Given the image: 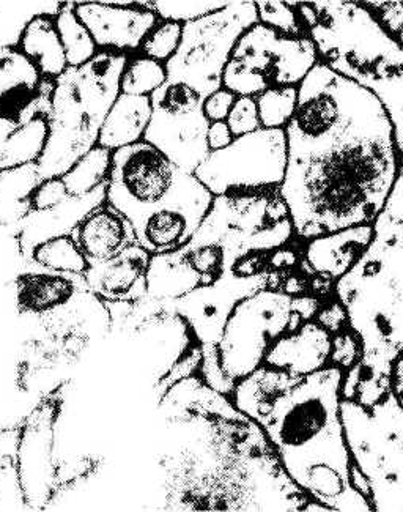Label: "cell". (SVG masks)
<instances>
[{
	"label": "cell",
	"instance_id": "8d00e7d4",
	"mask_svg": "<svg viewBox=\"0 0 403 512\" xmlns=\"http://www.w3.org/2000/svg\"><path fill=\"white\" fill-rule=\"evenodd\" d=\"M182 37L183 24L159 19V23L142 43L139 54L166 65L177 54L178 48L182 45Z\"/></svg>",
	"mask_w": 403,
	"mask_h": 512
},
{
	"label": "cell",
	"instance_id": "ba28073f",
	"mask_svg": "<svg viewBox=\"0 0 403 512\" xmlns=\"http://www.w3.org/2000/svg\"><path fill=\"white\" fill-rule=\"evenodd\" d=\"M317 62L311 37H290L257 23L238 38L222 73V87L237 97L298 87Z\"/></svg>",
	"mask_w": 403,
	"mask_h": 512
},
{
	"label": "cell",
	"instance_id": "4316f807",
	"mask_svg": "<svg viewBox=\"0 0 403 512\" xmlns=\"http://www.w3.org/2000/svg\"><path fill=\"white\" fill-rule=\"evenodd\" d=\"M49 136L48 117L37 116L16 127L0 141V172L37 164Z\"/></svg>",
	"mask_w": 403,
	"mask_h": 512
},
{
	"label": "cell",
	"instance_id": "8fae6325",
	"mask_svg": "<svg viewBox=\"0 0 403 512\" xmlns=\"http://www.w3.org/2000/svg\"><path fill=\"white\" fill-rule=\"evenodd\" d=\"M152 98V120L144 141L167 156L175 166L188 174L207 160L210 149L202 101L196 90L183 82L166 81Z\"/></svg>",
	"mask_w": 403,
	"mask_h": 512
},
{
	"label": "cell",
	"instance_id": "ac0fdd59",
	"mask_svg": "<svg viewBox=\"0 0 403 512\" xmlns=\"http://www.w3.org/2000/svg\"><path fill=\"white\" fill-rule=\"evenodd\" d=\"M108 199V183L100 186L89 196L70 197L67 202L37 212L32 210L24 221L18 224V246L21 259L30 260L35 248L59 237H70L74 229L95 208Z\"/></svg>",
	"mask_w": 403,
	"mask_h": 512
},
{
	"label": "cell",
	"instance_id": "7bdbcfd3",
	"mask_svg": "<svg viewBox=\"0 0 403 512\" xmlns=\"http://www.w3.org/2000/svg\"><path fill=\"white\" fill-rule=\"evenodd\" d=\"M237 98L235 93L224 89V87L211 93L202 101V111H204L205 119L210 123L226 122Z\"/></svg>",
	"mask_w": 403,
	"mask_h": 512
},
{
	"label": "cell",
	"instance_id": "277c9868",
	"mask_svg": "<svg viewBox=\"0 0 403 512\" xmlns=\"http://www.w3.org/2000/svg\"><path fill=\"white\" fill-rule=\"evenodd\" d=\"M130 56L100 51L86 65L68 68L54 82L49 136L37 163L40 180L57 179L95 149L101 128L120 95Z\"/></svg>",
	"mask_w": 403,
	"mask_h": 512
},
{
	"label": "cell",
	"instance_id": "d6a6232c",
	"mask_svg": "<svg viewBox=\"0 0 403 512\" xmlns=\"http://www.w3.org/2000/svg\"><path fill=\"white\" fill-rule=\"evenodd\" d=\"M30 260L49 270L65 273L86 275V271L89 270V262L71 237L54 238L43 243L35 248Z\"/></svg>",
	"mask_w": 403,
	"mask_h": 512
},
{
	"label": "cell",
	"instance_id": "b9f144b4",
	"mask_svg": "<svg viewBox=\"0 0 403 512\" xmlns=\"http://www.w3.org/2000/svg\"><path fill=\"white\" fill-rule=\"evenodd\" d=\"M97 465V462L90 459V457H79V459H74V461H67L57 465L56 494H59L63 487L76 484L81 479L89 476L90 473L95 472Z\"/></svg>",
	"mask_w": 403,
	"mask_h": 512
},
{
	"label": "cell",
	"instance_id": "5b68a950",
	"mask_svg": "<svg viewBox=\"0 0 403 512\" xmlns=\"http://www.w3.org/2000/svg\"><path fill=\"white\" fill-rule=\"evenodd\" d=\"M385 114L374 93L318 60L298 86L295 112L285 128L287 161L325 152L353 128Z\"/></svg>",
	"mask_w": 403,
	"mask_h": 512
},
{
	"label": "cell",
	"instance_id": "f35d334b",
	"mask_svg": "<svg viewBox=\"0 0 403 512\" xmlns=\"http://www.w3.org/2000/svg\"><path fill=\"white\" fill-rule=\"evenodd\" d=\"M226 122L232 131L233 138H241V136L260 130L262 127H260L256 98L238 97Z\"/></svg>",
	"mask_w": 403,
	"mask_h": 512
},
{
	"label": "cell",
	"instance_id": "9c48e42d",
	"mask_svg": "<svg viewBox=\"0 0 403 512\" xmlns=\"http://www.w3.org/2000/svg\"><path fill=\"white\" fill-rule=\"evenodd\" d=\"M257 23L256 2L235 0L185 24L182 45L166 64L167 81L183 82L202 98L222 89V73L238 38Z\"/></svg>",
	"mask_w": 403,
	"mask_h": 512
},
{
	"label": "cell",
	"instance_id": "6da1fadb",
	"mask_svg": "<svg viewBox=\"0 0 403 512\" xmlns=\"http://www.w3.org/2000/svg\"><path fill=\"white\" fill-rule=\"evenodd\" d=\"M400 174V155L388 114L353 128L325 152L287 161L282 199L295 237L303 242L375 224Z\"/></svg>",
	"mask_w": 403,
	"mask_h": 512
},
{
	"label": "cell",
	"instance_id": "44dd1931",
	"mask_svg": "<svg viewBox=\"0 0 403 512\" xmlns=\"http://www.w3.org/2000/svg\"><path fill=\"white\" fill-rule=\"evenodd\" d=\"M70 237L81 249L89 267L108 262L137 243L130 221L108 202L82 219Z\"/></svg>",
	"mask_w": 403,
	"mask_h": 512
},
{
	"label": "cell",
	"instance_id": "8992f818",
	"mask_svg": "<svg viewBox=\"0 0 403 512\" xmlns=\"http://www.w3.org/2000/svg\"><path fill=\"white\" fill-rule=\"evenodd\" d=\"M215 196L148 142L112 152L108 202L131 226L164 212L207 215Z\"/></svg>",
	"mask_w": 403,
	"mask_h": 512
},
{
	"label": "cell",
	"instance_id": "e0dca14e",
	"mask_svg": "<svg viewBox=\"0 0 403 512\" xmlns=\"http://www.w3.org/2000/svg\"><path fill=\"white\" fill-rule=\"evenodd\" d=\"M249 295L226 282L199 287L180 300L171 301L200 346H218L233 308Z\"/></svg>",
	"mask_w": 403,
	"mask_h": 512
},
{
	"label": "cell",
	"instance_id": "52a82bcc",
	"mask_svg": "<svg viewBox=\"0 0 403 512\" xmlns=\"http://www.w3.org/2000/svg\"><path fill=\"white\" fill-rule=\"evenodd\" d=\"M314 295H290L263 289L241 300L227 319L219 339L218 358L222 372L237 385L238 380L263 366L274 342L287 331H295L312 320L322 306Z\"/></svg>",
	"mask_w": 403,
	"mask_h": 512
},
{
	"label": "cell",
	"instance_id": "9a60e30c",
	"mask_svg": "<svg viewBox=\"0 0 403 512\" xmlns=\"http://www.w3.org/2000/svg\"><path fill=\"white\" fill-rule=\"evenodd\" d=\"M15 303L19 314L43 317L67 309L81 294L90 292L86 276L41 267L23 260L15 279Z\"/></svg>",
	"mask_w": 403,
	"mask_h": 512
},
{
	"label": "cell",
	"instance_id": "4fadbf2b",
	"mask_svg": "<svg viewBox=\"0 0 403 512\" xmlns=\"http://www.w3.org/2000/svg\"><path fill=\"white\" fill-rule=\"evenodd\" d=\"M74 13L89 30L98 51L134 56L159 23L145 0H89L74 2Z\"/></svg>",
	"mask_w": 403,
	"mask_h": 512
},
{
	"label": "cell",
	"instance_id": "d4e9b609",
	"mask_svg": "<svg viewBox=\"0 0 403 512\" xmlns=\"http://www.w3.org/2000/svg\"><path fill=\"white\" fill-rule=\"evenodd\" d=\"M202 287L199 275L180 251L155 254L147 270V295L161 301H175Z\"/></svg>",
	"mask_w": 403,
	"mask_h": 512
},
{
	"label": "cell",
	"instance_id": "ffe728a7",
	"mask_svg": "<svg viewBox=\"0 0 403 512\" xmlns=\"http://www.w3.org/2000/svg\"><path fill=\"white\" fill-rule=\"evenodd\" d=\"M152 254L139 243L114 259L86 271L90 292L103 301H137L147 297V270Z\"/></svg>",
	"mask_w": 403,
	"mask_h": 512
},
{
	"label": "cell",
	"instance_id": "7a4b0ae2",
	"mask_svg": "<svg viewBox=\"0 0 403 512\" xmlns=\"http://www.w3.org/2000/svg\"><path fill=\"white\" fill-rule=\"evenodd\" d=\"M344 374L328 366L304 375L260 423L293 483L331 511H345L358 498L342 427Z\"/></svg>",
	"mask_w": 403,
	"mask_h": 512
},
{
	"label": "cell",
	"instance_id": "e575fe53",
	"mask_svg": "<svg viewBox=\"0 0 403 512\" xmlns=\"http://www.w3.org/2000/svg\"><path fill=\"white\" fill-rule=\"evenodd\" d=\"M227 0H153L150 8L159 19L171 23H193L227 7Z\"/></svg>",
	"mask_w": 403,
	"mask_h": 512
},
{
	"label": "cell",
	"instance_id": "60d3db41",
	"mask_svg": "<svg viewBox=\"0 0 403 512\" xmlns=\"http://www.w3.org/2000/svg\"><path fill=\"white\" fill-rule=\"evenodd\" d=\"M70 197L67 186L60 177L41 180L40 185L35 188L34 194H32V210H37V212L51 210V208L67 202Z\"/></svg>",
	"mask_w": 403,
	"mask_h": 512
},
{
	"label": "cell",
	"instance_id": "603a6c76",
	"mask_svg": "<svg viewBox=\"0 0 403 512\" xmlns=\"http://www.w3.org/2000/svg\"><path fill=\"white\" fill-rule=\"evenodd\" d=\"M152 114V98L120 93L104 120L98 145L115 152L144 141Z\"/></svg>",
	"mask_w": 403,
	"mask_h": 512
},
{
	"label": "cell",
	"instance_id": "484cf974",
	"mask_svg": "<svg viewBox=\"0 0 403 512\" xmlns=\"http://www.w3.org/2000/svg\"><path fill=\"white\" fill-rule=\"evenodd\" d=\"M37 164L0 172V227H16L32 212V194L40 185Z\"/></svg>",
	"mask_w": 403,
	"mask_h": 512
},
{
	"label": "cell",
	"instance_id": "f1b7e54d",
	"mask_svg": "<svg viewBox=\"0 0 403 512\" xmlns=\"http://www.w3.org/2000/svg\"><path fill=\"white\" fill-rule=\"evenodd\" d=\"M63 2H0V49L19 48L24 30L38 16L56 18Z\"/></svg>",
	"mask_w": 403,
	"mask_h": 512
},
{
	"label": "cell",
	"instance_id": "4dcf8cb0",
	"mask_svg": "<svg viewBox=\"0 0 403 512\" xmlns=\"http://www.w3.org/2000/svg\"><path fill=\"white\" fill-rule=\"evenodd\" d=\"M112 152L97 145L87 155L82 156L78 163L71 167L67 174L60 177L67 186L71 197L89 196L100 186L109 182L111 175Z\"/></svg>",
	"mask_w": 403,
	"mask_h": 512
},
{
	"label": "cell",
	"instance_id": "f6af8a7d",
	"mask_svg": "<svg viewBox=\"0 0 403 512\" xmlns=\"http://www.w3.org/2000/svg\"><path fill=\"white\" fill-rule=\"evenodd\" d=\"M233 134L230 131L227 122H213L210 123L207 131V144L211 152H218V150L226 149L227 145L232 144Z\"/></svg>",
	"mask_w": 403,
	"mask_h": 512
},
{
	"label": "cell",
	"instance_id": "3957f363",
	"mask_svg": "<svg viewBox=\"0 0 403 512\" xmlns=\"http://www.w3.org/2000/svg\"><path fill=\"white\" fill-rule=\"evenodd\" d=\"M318 60L374 93L388 112L403 164V46L363 2H296Z\"/></svg>",
	"mask_w": 403,
	"mask_h": 512
},
{
	"label": "cell",
	"instance_id": "7c38bea8",
	"mask_svg": "<svg viewBox=\"0 0 403 512\" xmlns=\"http://www.w3.org/2000/svg\"><path fill=\"white\" fill-rule=\"evenodd\" d=\"M63 399V386H59L41 399L19 427V476L29 511H45L57 495L54 442Z\"/></svg>",
	"mask_w": 403,
	"mask_h": 512
},
{
	"label": "cell",
	"instance_id": "74e56055",
	"mask_svg": "<svg viewBox=\"0 0 403 512\" xmlns=\"http://www.w3.org/2000/svg\"><path fill=\"white\" fill-rule=\"evenodd\" d=\"M364 346L359 334L352 327L333 334L331 366L348 371L363 360Z\"/></svg>",
	"mask_w": 403,
	"mask_h": 512
},
{
	"label": "cell",
	"instance_id": "83f0119b",
	"mask_svg": "<svg viewBox=\"0 0 403 512\" xmlns=\"http://www.w3.org/2000/svg\"><path fill=\"white\" fill-rule=\"evenodd\" d=\"M19 432V427L0 432V511H29L19 476Z\"/></svg>",
	"mask_w": 403,
	"mask_h": 512
},
{
	"label": "cell",
	"instance_id": "1f68e13d",
	"mask_svg": "<svg viewBox=\"0 0 403 512\" xmlns=\"http://www.w3.org/2000/svg\"><path fill=\"white\" fill-rule=\"evenodd\" d=\"M166 81V65L148 59L142 54H134L128 60L122 78H120V93L150 97Z\"/></svg>",
	"mask_w": 403,
	"mask_h": 512
},
{
	"label": "cell",
	"instance_id": "836d02e7",
	"mask_svg": "<svg viewBox=\"0 0 403 512\" xmlns=\"http://www.w3.org/2000/svg\"><path fill=\"white\" fill-rule=\"evenodd\" d=\"M254 98L263 130L285 131L289 127L298 101V87L270 89Z\"/></svg>",
	"mask_w": 403,
	"mask_h": 512
},
{
	"label": "cell",
	"instance_id": "30bf717a",
	"mask_svg": "<svg viewBox=\"0 0 403 512\" xmlns=\"http://www.w3.org/2000/svg\"><path fill=\"white\" fill-rule=\"evenodd\" d=\"M285 169V131L260 128L211 152L194 175L213 196H227L281 186Z\"/></svg>",
	"mask_w": 403,
	"mask_h": 512
},
{
	"label": "cell",
	"instance_id": "d590c367",
	"mask_svg": "<svg viewBox=\"0 0 403 512\" xmlns=\"http://www.w3.org/2000/svg\"><path fill=\"white\" fill-rule=\"evenodd\" d=\"M259 23L290 37H309L296 2H256Z\"/></svg>",
	"mask_w": 403,
	"mask_h": 512
},
{
	"label": "cell",
	"instance_id": "ee69618b",
	"mask_svg": "<svg viewBox=\"0 0 403 512\" xmlns=\"http://www.w3.org/2000/svg\"><path fill=\"white\" fill-rule=\"evenodd\" d=\"M383 401L403 418V349L392 358L388 372V396Z\"/></svg>",
	"mask_w": 403,
	"mask_h": 512
},
{
	"label": "cell",
	"instance_id": "2e32d148",
	"mask_svg": "<svg viewBox=\"0 0 403 512\" xmlns=\"http://www.w3.org/2000/svg\"><path fill=\"white\" fill-rule=\"evenodd\" d=\"M374 235V224H367L307 240L303 242L301 271L337 284L358 264Z\"/></svg>",
	"mask_w": 403,
	"mask_h": 512
},
{
	"label": "cell",
	"instance_id": "d6986e66",
	"mask_svg": "<svg viewBox=\"0 0 403 512\" xmlns=\"http://www.w3.org/2000/svg\"><path fill=\"white\" fill-rule=\"evenodd\" d=\"M333 334L317 320H307L298 330L287 331L265 355L268 368L304 377L331 366Z\"/></svg>",
	"mask_w": 403,
	"mask_h": 512
},
{
	"label": "cell",
	"instance_id": "ab89813d",
	"mask_svg": "<svg viewBox=\"0 0 403 512\" xmlns=\"http://www.w3.org/2000/svg\"><path fill=\"white\" fill-rule=\"evenodd\" d=\"M364 7L375 16L383 29L394 40L403 46V2H383V0H370L363 2Z\"/></svg>",
	"mask_w": 403,
	"mask_h": 512
},
{
	"label": "cell",
	"instance_id": "cb8c5ba5",
	"mask_svg": "<svg viewBox=\"0 0 403 512\" xmlns=\"http://www.w3.org/2000/svg\"><path fill=\"white\" fill-rule=\"evenodd\" d=\"M19 49L34 62L45 81H56L68 70L67 56L52 16H38L24 30Z\"/></svg>",
	"mask_w": 403,
	"mask_h": 512
},
{
	"label": "cell",
	"instance_id": "5bb4252c",
	"mask_svg": "<svg viewBox=\"0 0 403 512\" xmlns=\"http://www.w3.org/2000/svg\"><path fill=\"white\" fill-rule=\"evenodd\" d=\"M54 82L41 78L21 49H0V122L19 127L34 117H49Z\"/></svg>",
	"mask_w": 403,
	"mask_h": 512
},
{
	"label": "cell",
	"instance_id": "bcb514c9",
	"mask_svg": "<svg viewBox=\"0 0 403 512\" xmlns=\"http://www.w3.org/2000/svg\"><path fill=\"white\" fill-rule=\"evenodd\" d=\"M15 128L16 125H13V123L0 122V141H2L8 133H12Z\"/></svg>",
	"mask_w": 403,
	"mask_h": 512
},
{
	"label": "cell",
	"instance_id": "7402d4cb",
	"mask_svg": "<svg viewBox=\"0 0 403 512\" xmlns=\"http://www.w3.org/2000/svg\"><path fill=\"white\" fill-rule=\"evenodd\" d=\"M300 380L301 377H295L279 369L268 368L263 364L245 379L238 380L230 394V401L241 413H245L251 420L260 424L270 413L278 397H281L285 391H289Z\"/></svg>",
	"mask_w": 403,
	"mask_h": 512
},
{
	"label": "cell",
	"instance_id": "f546056e",
	"mask_svg": "<svg viewBox=\"0 0 403 512\" xmlns=\"http://www.w3.org/2000/svg\"><path fill=\"white\" fill-rule=\"evenodd\" d=\"M54 23L67 56L68 68L82 67L100 52L87 27L74 13V2H63Z\"/></svg>",
	"mask_w": 403,
	"mask_h": 512
}]
</instances>
